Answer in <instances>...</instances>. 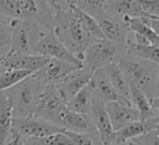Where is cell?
Masks as SVG:
<instances>
[{"label": "cell", "instance_id": "30bf717a", "mask_svg": "<svg viewBox=\"0 0 159 145\" xmlns=\"http://www.w3.org/2000/svg\"><path fill=\"white\" fill-rule=\"evenodd\" d=\"M48 59V57L40 55H25L17 52H7L0 56V63L5 71H29L37 72Z\"/></svg>", "mask_w": 159, "mask_h": 145}, {"label": "cell", "instance_id": "d6986e66", "mask_svg": "<svg viewBox=\"0 0 159 145\" xmlns=\"http://www.w3.org/2000/svg\"><path fill=\"white\" fill-rule=\"evenodd\" d=\"M129 88H130V102L132 105L137 109L140 121L153 116H159V108H154L152 105V102L144 95V93L139 88H137L130 82H129Z\"/></svg>", "mask_w": 159, "mask_h": 145}, {"label": "cell", "instance_id": "9a60e30c", "mask_svg": "<svg viewBox=\"0 0 159 145\" xmlns=\"http://www.w3.org/2000/svg\"><path fill=\"white\" fill-rule=\"evenodd\" d=\"M98 25H99V29L106 40L118 43V45H122V46H125L129 31L123 20L106 14L104 17L98 20Z\"/></svg>", "mask_w": 159, "mask_h": 145}, {"label": "cell", "instance_id": "e575fe53", "mask_svg": "<svg viewBox=\"0 0 159 145\" xmlns=\"http://www.w3.org/2000/svg\"><path fill=\"white\" fill-rule=\"evenodd\" d=\"M5 20H7V17H4V16L0 15V21H5Z\"/></svg>", "mask_w": 159, "mask_h": 145}, {"label": "cell", "instance_id": "d590c367", "mask_svg": "<svg viewBox=\"0 0 159 145\" xmlns=\"http://www.w3.org/2000/svg\"><path fill=\"white\" fill-rule=\"evenodd\" d=\"M125 145H135V143H133V141L130 140V141H128V143H127Z\"/></svg>", "mask_w": 159, "mask_h": 145}, {"label": "cell", "instance_id": "8fae6325", "mask_svg": "<svg viewBox=\"0 0 159 145\" xmlns=\"http://www.w3.org/2000/svg\"><path fill=\"white\" fill-rule=\"evenodd\" d=\"M104 108L109 118L112 129L114 131L119 130L122 126H124L128 123L139 120V114L137 109L128 103H124L120 100L107 102L104 103Z\"/></svg>", "mask_w": 159, "mask_h": 145}, {"label": "cell", "instance_id": "1f68e13d", "mask_svg": "<svg viewBox=\"0 0 159 145\" xmlns=\"http://www.w3.org/2000/svg\"><path fill=\"white\" fill-rule=\"evenodd\" d=\"M135 145H159V130L144 133L132 140Z\"/></svg>", "mask_w": 159, "mask_h": 145}, {"label": "cell", "instance_id": "4316f807", "mask_svg": "<svg viewBox=\"0 0 159 145\" xmlns=\"http://www.w3.org/2000/svg\"><path fill=\"white\" fill-rule=\"evenodd\" d=\"M68 7H71V9L73 10V12H75L76 17L78 19L80 24L82 25V27L88 32V35H89L92 38H94V40H106L104 36H103V33H102V31H101V29H99L98 21H97L96 19H93V17L89 16V15H87V14L83 12L82 10L77 9L75 5H73V6H68Z\"/></svg>", "mask_w": 159, "mask_h": 145}, {"label": "cell", "instance_id": "f546056e", "mask_svg": "<svg viewBox=\"0 0 159 145\" xmlns=\"http://www.w3.org/2000/svg\"><path fill=\"white\" fill-rule=\"evenodd\" d=\"M65 133L75 145H103L96 130L89 133H83V134H76L70 131H65Z\"/></svg>", "mask_w": 159, "mask_h": 145}, {"label": "cell", "instance_id": "e0dca14e", "mask_svg": "<svg viewBox=\"0 0 159 145\" xmlns=\"http://www.w3.org/2000/svg\"><path fill=\"white\" fill-rule=\"evenodd\" d=\"M57 126L63 129L65 131L76 133V134H83V133H89L96 130L89 115L77 114V113L70 112L67 108L61 114Z\"/></svg>", "mask_w": 159, "mask_h": 145}, {"label": "cell", "instance_id": "8d00e7d4", "mask_svg": "<svg viewBox=\"0 0 159 145\" xmlns=\"http://www.w3.org/2000/svg\"><path fill=\"white\" fill-rule=\"evenodd\" d=\"M4 71H5V69L2 68V66H1V63H0V73H1V72H4Z\"/></svg>", "mask_w": 159, "mask_h": 145}, {"label": "cell", "instance_id": "5b68a950", "mask_svg": "<svg viewBox=\"0 0 159 145\" xmlns=\"http://www.w3.org/2000/svg\"><path fill=\"white\" fill-rule=\"evenodd\" d=\"M11 27V40H10V51L25 55H35L34 48L39 40L47 31L36 22L19 19H10L9 21Z\"/></svg>", "mask_w": 159, "mask_h": 145}, {"label": "cell", "instance_id": "6da1fadb", "mask_svg": "<svg viewBox=\"0 0 159 145\" xmlns=\"http://www.w3.org/2000/svg\"><path fill=\"white\" fill-rule=\"evenodd\" d=\"M52 7V19L53 26L52 31L55 36L60 40V42L80 61L83 59V53L87 46L94 41L88 32L82 27L78 19L76 17L73 10L68 7V10H63L57 1L48 0ZM83 63V62H82Z\"/></svg>", "mask_w": 159, "mask_h": 145}, {"label": "cell", "instance_id": "836d02e7", "mask_svg": "<svg viewBox=\"0 0 159 145\" xmlns=\"http://www.w3.org/2000/svg\"><path fill=\"white\" fill-rule=\"evenodd\" d=\"M55 1H57V0H55ZM67 4H68V6H73L75 5V0H65Z\"/></svg>", "mask_w": 159, "mask_h": 145}, {"label": "cell", "instance_id": "4fadbf2b", "mask_svg": "<svg viewBox=\"0 0 159 145\" xmlns=\"http://www.w3.org/2000/svg\"><path fill=\"white\" fill-rule=\"evenodd\" d=\"M78 67L56 59V58H50L46 61V63L37 71L34 72V76H36L45 86L46 84H57L63 77H66L68 73H71L72 71L77 69Z\"/></svg>", "mask_w": 159, "mask_h": 145}, {"label": "cell", "instance_id": "5bb4252c", "mask_svg": "<svg viewBox=\"0 0 159 145\" xmlns=\"http://www.w3.org/2000/svg\"><path fill=\"white\" fill-rule=\"evenodd\" d=\"M89 118L93 123L96 131L99 135L102 144L103 145H112L114 130L112 129V125H111L109 118L107 115L103 102H101L98 99H93V103H92V107L89 110Z\"/></svg>", "mask_w": 159, "mask_h": 145}, {"label": "cell", "instance_id": "d6a6232c", "mask_svg": "<svg viewBox=\"0 0 159 145\" xmlns=\"http://www.w3.org/2000/svg\"><path fill=\"white\" fill-rule=\"evenodd\" d=\"M10 19L5 21H0V48L10 46V40H11V27L9 24Z\"/></svg>", "mask_w": 159, "mask_h": 145}, {"label": "cell", "instance_id": "7a4b0ae2", "mask_svg": "<svg viewBox=\"0 0 159 145\" xmlns=\"http://www.w3.org/2000/svg\"><path fill=\"white\" fill-rule=\"evenodd\" d=\"M117 64L124 73L128 82L139 88L149 100L159 97V63L130 57L124 53L119 57Z\"/></svg>", "mask_w": 159, "mask_h": 145}, {"label": "cell", "instance_id": "603a6c76", "mask_svg": "<svg viewBox=\"0 0 159 145\" xmlns=\"http://www.w3.org/2000/svg\"><path fill=\"white\" fill-rule=\"evenodd\" d=\"M11 121H12L11 104L5 92H0V145H6L10 138Z\"/></svg>", "mask_w": 159, "mask_h": 145}, {"label": "cell", "instance_id": "8992f818", "mask_svg": "<svg viewBox=\"0 0 159 145\" xmlns=\"http://www.w3.org/2000/svg\"><path fill=\"white\" fill-rule=\"evenodd\" d=\"M124 53L125 48L122 45L108 40H94L87 46L83 53V67L93 73L94 71L102 69L111 63H117L119 57Z\"/></svg>", "mask_w": 159, "mask_h": 145}, {"label": "cell", "instance_id": "52a82bcc", "mask_svg": "<svg viewBox=\"0 0 159 145\" xmlns=\"http://www.w3.org/2000/svg\"><path fill=\"white\" fill-rule=\"evenodd\" d=\"M66 109V100L60 94L55 84H46L40 94L32 116L43 119L57 126L58 119Z\"/></svg>", "mask_w": 159, "mask_h": 145}, {"label": "cell", "instance_id": "d4e9b609", "mask_svg": "<svg viewBox=\"0 0 159 145\" xmlns=\"http://www.w3.org/2000/svg\"><path fill=\"white\" fill-rule=\"evenodd\" d=\"M75 6L98 21L106 16L109 7V0H76Z\"/></svg>", "mask_w": 159, "mask_h": 145}, {"label": "cell", "instance_id": "83f0119b", "mask_svg": "<svg viewBox=\"0 0 159 145\" xmlns=\"http://www.w3.org/2000/svg\"><path fill=\"white\" fill-rule=\"evenodd\" d=\"M22 145H75L65 131L43 138H22Z\"/></svg>", "mask_w": 159, "mask_h": 145}, {"label": "cell", "instance_id": "7c38bea8", "mask_svg": "<svg viewBox=\"0 0 159 145\" xmlns=\"http://www.w3.org/2000/svg\"><path fill=\"white\" fill-rule=\"evenodd\" d=\"M91 76H92V72L89 69H87L86 67H81V68H77V69L72 71L71 73H68L66 77H63L56 84L60 94L66 100V103L77 92H80L84 86H87L89 83Z\"/></svg>", "mask_w": 159, "mask_h": 145}, {"label": "cell", "instance_id": "f1b7e54d", "mask_svg": "<svg viewBox=\"0 0 159 145\" xmlns=\"http://www.w3.org/2000/svg\"><path fill=\"white\" fill-rule=\"evenodd\" d=\"M30 74L31 72L29 71H4L1 72L0 73V92H4L14 87L19 82L29 77Z\"/></svg>", "mask_w": 159, "mask_h": 145}, {"label": "cell", "instance_id": "ac0fdd59", "mask_svg": "<svg viewBox=\"0 0 159 145\" xmlns=\"http://www.w3.org/2000/svg\"><path fill=\"white\" fill-rule=\"evenodd\" d=\"M104 74L107 76L108 81L111 82L112 87L114 88V90L117 92V94L120 97V99L128 104L132 105L130 102V88H129V82L125 78L124 73L122 72V69L118 67L117 63H111L108 66H106L104 68H102Z\"/></svg>", "mask_w": 159, "mask_h": 145}, {"label": "cell", "instance_id": "2e32d148", "mask_svg": "<svg viewBox=\"0 0 159 145\" xmlns=\"http://www.w3.org/2000/svg\"><path fill=\"white\" fill-rule=\"evenodd\" d=\"M88 86L92 89V93H93V98L94 99H98V100H101L103 103L114 102V100L123 102L120 99V97L117 94V92L114 90V88L112 87V84L108 81L107 76L104 74L103 69H97V71H94L92 73Z\"/></svg>", "mask_w": 159, "mask_h": 145}, {"label": "cell", "instance_id": "484cf974", "mask_svg": "<svg viewBox=\"0 0 159 145\" xmlns=\"http://www.w3.org/2000/svg\"><path fill=\"white\" fill-rule=\"evenodd\" d=\"M123 21L125 22L129 32L137 33V35H140V36L145 37L153 45H159V35L155 33L142 20V17H125V19H123Z\"/></svg>", "mask_w": 159, "mask_h": 145}, {"label": "cell", "instance_id": "74e56055", "mask_svg": "<svg viewBox=\"0 0 159 145\" xmlns=\"http://www.w3.org/2000/svg\"><path fill=\"white\" fill-rule=\"evenodd\" d=\"M112 1H114V0H109V2H112Z\"/></svg>", "mask_w": 159, "mask_h": 145}, {"label": "cell", "instance_id": "7402d4cb", "mask_svg": "<svg viewBox=\"0 0 159 145\" xmlns=\"http://www.w3.org/2000/svg\"><path fill=\"white\" fill-rule=\"evenodd\" d=\"M93 93L91 87L87 84L84 86L80 92H77L67 103L66 108L70 112L77 113V114H83V115H89V110L93 103Z\"/></svg>", "mask_w": 159, "mask_h": 145}, {"label": "cell", "instance_id": "4dcf8cb0", "mask_svg": "<svg viewBox=\"0 0 159 145\" xmlns=\"http://www.w3.org/2000/svg\"><path fill=\"white\" fill-rule=\"evenodd\" d=\"M137 2L145 16L159 19V0H137Z\"/></svg>", "mask_w": 159, "mask_h": 145}, {"label": "cell", "instance_id": "9c48e42d", "mask_svg": "<svg viewBox=\"0 0 159 145\" xmlns=\"http://www.w3.org/2000/svg\"><path fill=\"white\" fill-rule=\"evenodd\" d=\"M11 131L19 134L21 138H43L65 130L37 116H26L12 118Z\"/></svg>", "mask_w": 159, "mask_h": 145}, {"label": "cell", "instance_id": "277c9868", "mask_svg": "<svg viewBox=\"0 0 159 145\" xmlns=\"http://www.w3.org/2000/svg\"><path fill=\"white\" fill-rule=\"evenodd\" d=\"M43 87L45 84L34 76V73H31L14 87L4 90L11 104L12 118L32 116Z\"/></svg>", "mask_w": 159, "mask_h": 145}, {"label": "cell", "instance_id": "f35d334b", "mask_svg": "<svg viewBox=\"0 0 159 145\" xmlns=\"http://www.w3.org/2000/svg\"><path fill=\"white\" fill-rule=\"evenodd\" d=\"M75 1H76V0H75Z\"/></svg>", "mask_w": 159, "mask_h": 145}, {"label": "cell", "instance_id": "ba28073f", "mask_svg": "<svg viewBox=\"0 0 159 145\" xmlns=\"http://www.w3.org/2000/svg\"><path fill=\"white\" fill-rule=\"evenodd\" d=\"M34 53L40 55V56H45V57H50V58H56V59L71 63L78 68L83 67L82 61L76 58L60 42V40L55 36L52 30H47L45 32V35L39 40V42L36 43V46L34 48Z\"/></svg>", "mask_w": 159, "mask_h": 145}, {"label": "cell", "instance_id": "44dd1931", "mask_svg": "<svg viewBox=\"0 0 159 145\" xmlns=\"http://www.w3.org/2000/svg\"><path fill=\"white\" fill-rule=\"evenodd\" d=\"M125 55L135 58L148 59L154 63H159V45H139L135 43L128 35L125 42Z\"/></svg>", "mask_w": 159, "mask_h": 145}, {"label": "cell", "instance_id": "cb8c5ba5", "mask_svg": "<svg viewBox=\"0 0 159 145\" xmlns=\"http://www.w3.org/2000/svg\"><path fill=\"white\" fill-rule=\"evenodd\" d=\"M145 133V128L140 120L132 121L122 126L119 130L114 131L112 145H125L128 141L135 139L137 136Z\"/></svg>", "mask_w": 159, "mask_h": 145}, {"label": "cell", "instance_id": "3957f363", "mask_svg": "<svg viewBox=\"0 0 159 145\" xmlns=\"http://www.w3.org/2000/svg\"><path fill=\"white\" fill-rule=\"evenodd\" d=\"M0 15L36 22L46 30H52V7L48 0H0Z\"/></svg>", "mask_w": 159, "mask_h": 145}, {"label": "cell", "instance_id": "ffe728a7", "mask_svg": "<svg viewBox=\"0 0 159 145\" xmlns=\"http://www.w3.org/2000/svg\"><path fill=\"white\" fill-rule=\"evenodd\" d=\"M107 15L120 19V20L125 17H144L145 16L142 12L137 0H114L109 2Z\"/></svg>", "mask_w": 159, "mask_h": 145}]
</instances>
